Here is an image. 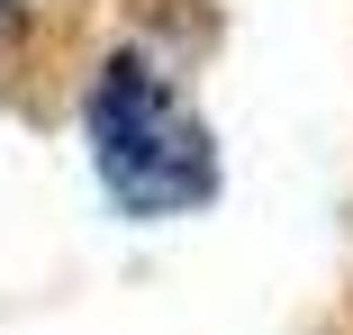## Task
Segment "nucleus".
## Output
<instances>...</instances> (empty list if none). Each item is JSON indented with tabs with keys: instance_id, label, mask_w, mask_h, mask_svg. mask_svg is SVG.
Instances as JSON below:
<instances>
[{
	"instance_id": "f257e3e1",
	"label": "nucleus",
	"mask_w": 353,
	"mask_h": 335,
	"mask_svg": "<svg viewBox=\"0 0 353 335\" xmlns=\"http://www.w3.org/2000/svg\"><path fill=\"white\" fill-rule=\"evenodd\" d=\"M91 136H100L109 190L136 199V209H181V199L208 190L199 127L172 109V91H163L136 54H118L109 73H100V91H91Z\"/></svg>"
}]
</instances>
